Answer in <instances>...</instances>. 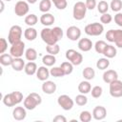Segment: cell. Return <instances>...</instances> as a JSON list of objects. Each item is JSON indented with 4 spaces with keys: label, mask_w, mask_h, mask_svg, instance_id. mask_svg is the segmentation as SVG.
Here are the masks:
<instances>
[{
    "label": "cell",
    "mask_w": 122,
    "mask_h": 122,
    "mask_svg": "<svg viewBox=\"0 0 122 122\" xmlns=\"http://www.w3.org/2000/svg\"><path fill=\"white\" fill-rule=\"evenodd\" d=\"M102 92H103V89L100 86H94L91 90V93L93 98H99L102 95Z\"/></svg>",
    "instance_id": "cell-41"
},
{
    "label": "cell",
    "mask_w": 122,
    "mask_h": 122,
    "mask_svg": "<svg viewBox=\"0 0 122 122\" xmlns=\"http://www.w3.org/2000/svg\"><path fill=\"white\" fill-rule=\"evenodd\" d=\"M51 2L58 10H65L68 6L67 0H51Z\"/></svg>",
    "instance_id": "cell-42"
},
{
    "label": "cell",
    "mask_w": 122,
    "mask_h": 122,
    "mask_svg": "<svg viewBox=\"0 0 122 122\" xmlns=\"http://www.w3.org/2000/svg\"><path fill=\"white\" fill-rule=\"evenodd\" d=\"M105 37L109 42H114L117 48H122V30H109Z\"/></svg>",
    "instance_id": "cell-4"
},
{
    "label": "cell",
    "mask_w": 122,
    "mask_h": 122,
    "mask_svg": "<svg viewBox=\"0 0 122 122\" xmlns=\"http://www.w3.org/2000/svg\"><path fill=\"white\" fill-rule=\"evenodd\" d=\"M46 51L49 54L56 55L60 51V47L58 44H53V45H47L46 46Z\"/></svg>",
    "instance_id": "cell-35"
},
{
    "label": "cell",
    "mask_w": 122,
    "mask_h": 122,
    "mask_svg": "<svg viewBox=\"0 0 122 122\" xmlns=\"http://www.w3.org/2000/svg\"><path fill=\"white\" fill-rule=\"evenodd\" d=\"M25 61L21 58V57H14L13 61L11 63V68L15 71H21L25 69Z\"/></svg>",
    "instance_id": "cell-21"
},
{
    "label": "cell",
    "mask_w": 122,
    "mask_h": 122,
    "mask_svg": "<svg viewBox=\"0 0 122 122\" xmlns=\"http://www.w3.org/2000/svg\"><path fill=\"white\" fill-rule=\"evenodd\" d=\"M8 49V42L5 38H0V53H4Z\"/></svg>",
    "instance_id": "cell-44"
},
{
    "label": "cell",
    "mask_w": 122,
    "mask_h": 122,
    "mask_svg": "<svg viewBox=\"0 0 122 122\" xmlns=\"http://www.w3.org/2000/svg\"><path fill=\"white\" fill-rule=\"evenodd\" d=\"M42 62H43V64H44L45 66H47V67H51V66H53V65L55 64L56 58H55V56L52 55V54H46V55H44V56L42 57Z\"/></svg>",
    "instance_id": "cell-27"
},
{
    "label": "cell",
    "mask_w": 122,
    "mask_h": 122,
    "mask_svg": "<svg viewBox=\"0 0 122 122\" xmlns=\"http://www.w3.org/2000/svg\"><path fill=\"white\" fill-rule=\"evenodd\" d=\"M29 10H30V6L29 3L26 1H18L14 6V12L19 17L26 15L29 12Z\"/></svg>",
    "instance_id": "cell-12"
},
{
    "label": "cell",
    "mask_w": 122,
    "mask_h": 122,
    "mask_svg": "<svg viewBox=\"0 0 122 122\" xmlns=\"http://www.w3.org/2000/svg\"><path fill=\"white\" fill-rule=\"evenodd\" d=\"M110 94L112 97H122V81L116 79L110 83Z\"/></svg>",
    "instance_id": "cell-11"
},
{
    "label": "cell",
    "mask_w": 122,
    "mask_h": 122,
    "mask_svg": "<svg viewBox=\"0 0 122 122\" xmlns=\"http://www.w3.org/2000/svg\"><path fill=\"white\" fill-rule=\"evenodd\" d=\"M37 22H38V17L33 13H30L25 17V23L29 27H33Z\"/></svg>",
    "instance_id": "cell-33"
},
{
    "label": "cell",
    "mask_w": 122,
    "mask_h": 122,
    "mask_svg": "<svg viewBox=\"0 0 122 122\" xmlns=\"http://www.w3.org/2000/svg\"><path fill=\"white\" fill-rule=\"evenodd\" d=\"M13 58L14 57L10 53H2L0 55V64L2 66H11Z\"/></svg>",
    "instance_id": "cell-26"
},
{
    "label": "cell",
    "mask_w": 122,
    "mask_h": 122,
    "mask_svg": "<svg viewBox=\"0 0 122 122\" xmlns=\"http://www.w3.org/2000/svg\"><path fill=\"white\" fill-rule=\"evenodd\" d=\"M92 114L89 111H82L79 114V119L81 122H90L92 120Z\"/></svg>",
    "instance_id": "cell-40"
},
{
    "label": "cell",
    "mask_w": 122,
    "mask_h": 122,
    "mask_svg": "<svg viewBox=\"0 0 122 122\" xmlns=\"http://www.w3.org/2000/svg\"><path fill=\"white\" fill-rule=\"evenodd\" d=\"M116 79H118V73H117L116 71L108 70V71H104V73H103V81L105 83L110 84L111 82H112V81H114Z\"/></svg>",
    "instance_id": "cell-19"
},
{
    "label": "cell",
    "mask_w": 122,
    "mask_h": 122,
    "mask_svg": "<svg viewBox=\"0 0 122 122\" xmlns=\"http://www.w3.org/2000/svg\"><path fill=\"white\" fill-rule=\"evenodd\" d=\"M27 2L29 4H35L37 2V0H27Z\"/></svg>",
    "instance_id": "cell-49"
},
{
    "label": "cell",
    "mask_w": 122,
    "mask_h": 122,
    "mask_svg": "<svg viewBox=\"0 0 122 122\" xmlns=\"http://www.w3.org/2000/svg\"><path fill=\"white\" fill-rule=\"evenodd\" d=\"M107 116V110L103 106H96L92 110V117L95 120H103Z\"/></svg>",
    "instance_id": "cell-15"
},
{
    "label": "cell",
    "mask_w": 122,
    "mask_h": 122,
    "mask_svg": "<svg viewBox=\"0 0 122 122\" xmlns=\"http://www.w3.org/2000/svg\"><path fill=\"white\" fill-rule=\"evenodd\" d=\"M26 108L25 107H21V106H17L13 109L12 111V117L17 120V121H22L26 118L27 116V112H26Z\"/></svg>",
    "instance_id": "cell-14"
},
{
    "label": "cell",
    "mask_w": 122,
    "mask_h": 122,
    "mask_svg": "<svg viewBox=\"0 0 122 122\" xmlns=\"http://www.w3.org/2000/svg\"><path fill=\"white\" fill-rule=\"evenodd\" d=\"M114 22L117 26L122 28V12H117L114 15Z\"/></svg>",
    "instance_id": "cell-46"
},
{
    "label": "cell",
    "mask_w": 122,
    "mask_h": 122,
    "mask_svg": "<svg viewBox=\"0 0 122 122\" xmlns=\"http://www.w3.org/2000/svg\"><path fill=\"white\" fill-rule=\"evenodd\" d=\"M77 46H78V49L82 51H89L92 50L93 44L92 42L91 39L89 38H80L78 43H77Z\"/></svg>",
    "instance_id": "cell-17"
},
{
    "label": "cell",
    "mask_w": 122,
    "mask_h": 122,
    "mask_svg": "<svg viewBox=\"0 0 122 122\" xmlns=\"http://www.w3.org/2000/svg\"><path fill=\"white\" fill-rule=\"evenodd\" d=\"M52 121H53V122H67V118H66L64 115L58 114V115H56V116L53 117Z\"/></svg>",
    "instance_id": "cell-47"
},
{
    "label": "cell",
    "mask_w": 122,
    "mask_h": 122,
    "mask_svg": "<svg viewBox=\"0 0 122 122\" xmlns=\"http://www.w3.org/2000/svg\"><path fill=\"white\" fill-rule=\"evenodd\" d=\"M85 4H86L87 9H88V10H92L97 6L96 0H86Z\"/></svg>",
    "instance_id": "cell-45"
},
{
    "label": "cell",
    "mask_w": 122,
    "mask_h": 122,
    "mask_svg": "<svg viewBox=\"0 0 122 122\" xmlns=\"http://www.w3.org/2000/svg\"><path fill=\"white\" fill-rule=\"evenodd\" d=\"M110 66V61H109V58L107 57H103V58H99L96 62V67L97 69L101 70V71H104L106 69H108Z\"/></svg>",
    "instance_id": "cell-30"
},
{
    "label": "cell",
    "mask_w": 122,
    "mask_h": 122,
    "mask_svg": "<svg viewBox=\"0 0 122 122\" xmlns=\"http://www.w3.org/2000/svg\"><path fill=\"white\" fill-rule=\"evenodd\" d=\"M41 103H42V97L40 94H38L36 92H30V94L27 95V97L23 101L24 107L29 111L34 110Z\"/></svg>",
    "instance_id": "cell-3"
},
{
    "label": "cell",
    "mask_w": 122,
    "mask_h": 122,
    "mask_svg": "<svg viewBox=\"0 0 122 122\" xmlns=\"http://www.w3.org/2000/svg\"><path fill=\"white\" fill-rule=\"evenodd\" d=\"M25 57L28 61H34L37 58V51L33 48H29L25 51Z\"/></svg>",
    "instance_id": "cell-29"
},
{
    "label": "cell",
    "mask_w": 122,
    "mask_h": 122,
    "mask_svg": "<svg viewBox=\"0 0 122 122\" xmlns=\"http://www.w3.org/2000/svg\"><path fill=\"white\" fill-rule=\"evenodd\" d=\"M67 37L71 41H76L81 36V30L76 26H71L67 29L66 31Z\"/></svg>",
    "instance_id": "cell-13"
},
{
    "label": "cell",
    "mask_w": 122,
    "mask_h": 122,
    "mask_svg": "<svg viewBox=\"0 0 122 122\" xmlns=\"http://www.w3.org/2000/svg\"><path fill=\"white\" fill-rule=\"evenodd\" d=\"M56 84L53 81L51 80H46L42 84V91L46 94H52L56 92Z\"/></svg>",
    "instance_id": "cell-16"
},
{
    "label": "cell",
    "mask_w": 122,
    "mask_h": 122,
    "mask_svg": "<svg viewBox=\"0 0 122 122\" xmlns=\"http://www.w3.org/2000/svg\"><path fill=\"white\" fill-rule=\"evenodd\" d=\"M107 45H108V44H107L104 40H98V41H96L95 44H94V50H95V51H96L97 53L103 54V51H104V50H105V48H106Z\"/></svg>",
    "instance_id": "cell-34"
},
{
    "label": "cell",
    "mask_w": 122,
    "mask_h": 122,
    "mask_svg": "<svg viewBox=\"0 0 122 122\" xmlns=\"http://www.w3.org/2000/svg\"><path fill=\"white\" fill-rule=\"evenodd\" d=\"M24 36L28 41H33L37 37V30L32 27H29L25 30Z\"/></svg>",
    "instance_id": "cell-22"
},
{
    "label": "cell",
    "mask_w": 122,
    "mask_h": 122,
    "mask_svg": "<svg viewBox=\"0 0 122 122\" xmlns=\"http://www.w3.org/2000/svg\"><path fill=\"white\" fill-rule=\"evenodd\" d=\"M37 69H38V68H37L36 63L33 62V61H30L29 63L26 64L24 71H25L26 74H28V75H33L34 73H36Z\"/></svg>",
    "instance_id": "cell-24"
},
{
    "label": "cell",
    "mask_w": 122,
    "mask_h": 122,
    "mask_svg": "<svg viewBox=\"0 0 122 122\" xmlns=\"http://www.w3.org/2000/svg\"><path fill=\"white\" fill-rule=\"evenodd\" d=\"M87 7L86 4L82 1H78L73 5V9H72V15L73 18L75 20H82L85 18L86 16V12H87Z\"/></svg>",
    "instance_id": "cell-5"
},
{
    "label": "cell",
    "mask_w": 122,
    "mask_h": 122,
    "mask_svg": "<svg viewBox=\"0 0 122 122\" xmlns=\"http://www.w3.org/2000/svg\"><path fill=\"white\" fill-rule=\"evenodd\" d=\"M109 9H110V5L108 4L107 1L102 0V1H100V2L97 4V10H98V12H100L101 14L108 12V10H109Z\"/></svg>",
    "instance_id": "cell-36"
},
{
    "label": "cell",
    "mask_w": 122,
    "mask_h": 122,
    "mask_svg": "<svg viewBox=\"0 0 122 122\" xmlns=\"http://www.w3.org/2000/svg\"><path fill=\"white\" fill-rule=\"evenodd\" d=\"M82 75L86 80H92L95 76V71L92 67H86L82 71Z\"/></svg>",
    "instance_id": "cell-28"
},
{
    "label": "cell",
    "mask_w": 122,
    "mask_h": 122,
    "mask_svg": "<svg viewBox=\"0 0 122 122\" xmlns=\"http://www.w3.org/2000/svg\"><path fill=\"white\" fill-rule=\"evenodd\" d=\"M40 36L47 45H53L57 44L63 38V30L60 27H54L52 29L46 27L41 30Z\"/></svg>",
    "instance_id": "cell-1"
},
{
    "label": "cell",
    "mask_w": 122,
    "mask_h": 122,
    "mask_svg": "<svg viewBox=\"0 0 122 122\" xmlns=\"http://www.w3.org/2000/svg\"><path fill=\"white\" fill-rule=\"evenodd\" d=\"M22 28L18 25H13L10 27L9 30V35H8V41L10 44H14L18 41L21 40L22 37Z\"/></svg>",
    "instance_id": "cell-7"
},
{
    "label": "cell",
    "mask_w": 122,
    "mask_h": 122,
    "mask_svg": "<svg viewBox=\"0 0 122 122\" xmlns=\"http://www.w3.org/2000/svg\"><path fill=\"white\" fill-rule=\"evenodd\" d=\"M2 101L3 104L7 107H14L15 105H18L23 101V94L21 92L15 91L4 95Z\"/></svg>",
    "instance_id": "cell-2"
},
{
    "label": "cell",
    "mask_w": 122,
    "mask_h": 122,
    "mask_svg": "<svg viewBox=\"0 0 122 122\" xmlns=\"http://www.w3.org/2000/svg\"><path fill=\"white\" fill-rule=\"evenodd\" d=\"M50 73L51 76L53 77H63L65 75L63 70L61 69V67H52L50 71Z\"/></svg>",
    "instance_id": "cell-39"
},
{
    "label": "cell",
    "mask_w": 122,
    "mask_h": 122,
    "mask_svg": "<svg viewBox=\"0 0 122 122\" xmlns=\"http://www.w3.org/2000/svg\"><path fill=\"white\" fill-rule=\"evenodd\" d=\"M25 43L21 40L14 44H11V47L10 49V53L13 57H22V55L25 54Z\"/></svg>",
    "instance_id": "cell-9"
},
{
    "label": "cell",
    "mask_w": 122,
    "mask_h": 122,
    "mask_svg": "<svg viewBox=\"0 0 122 122\" xmlns=\"http://www.w3.org/2000/svg\"><path fill=\"white\" fill-rule=\"evenodd\" d=\"M61 69L63 70L65 75H69L73 71V65L70 62V61H65V62H62L61 65H60Z\"/></svg>",
    "instance_id": "cell-31"
},
{
    "label": "cell",
    "mask_w": 122,
    "mask_h": 122,
    "mask_svg": "<svg viewBox=\"0 0 122 122\" xmlns=\"http://www.w3.org/2000/svg\"><path fill=\"white\" fill-rule=\"evenodd\" d=\"M55 21V18L54 16L51 14V13H49V12H45L43 13L41 16H40V22L42 25L46 26V27H49V26H51Z\"/></svg>",
    "instance_id": "cell-20"
},
{
    "label": "cell",
    "mask_w": 122,
    "mask_h": 122,
    "mask_svg": "<svg viewBox=\"0 0 122 122\" xmlns=\"http://www.w3.org/2000/svg\"><path fill=\"white\" fill-rule=\"evenodd\" d=\"M57 103L58 105L64 110V111H70L72 109L74 101L67 94H61L57 98Z\"/></svg>",
    "instance_id": "cell-10"
},
{
    "label": "cell",
    "mask_w": 122,
    "mask_h": 122,
    "mask_svg": "<svg viewBox=\"0 0 122 122\" xmlns=\"http://www.w3.org/2000/svg\"><path fill=\"white\" fill-rule=\"evenodd\" d=\"M74 102H75L76 105H78V106H85V105L88 103V98H87L86 94L80 93V94H78V95L75 96Z\"/></svg>",
    "instance_id": "cell-38"
},
{
    "label": "cell",
    "mask_w": 122,
    "mask_h": 122,
    "mask_svg": "<svg viewBox=\"0 0 122 122\" xmlns=\"http://www.w3.org/2000/svg\"><path fill=\"white\" fill-rule=\"evenodd\" d=\"M112 15L110 14V13H108V12H106V13H103L101 16H100V22L102 23V24H110L111 22H112Z\"/></svg>",
    "instance_id": "cell-43"
},
{
    "label": "cell",
    "mask_w": 122,
    "mask_h": 122,
    "mask_svg": "<svg viewBox=\"0 0 122 122\" xmlns=\"http://www.w3.org/2000/svg\"><path fill=\"white\" fill-rule=\"evenodd\" d=\"M5 1H8L9 2V1H11V0H5Z\"/></svg>",
    "instance_id": "cell-50"
},
{
    "label": "cell",
    "mask_w": 122,
    "mask_h": 122,
    "mask_svg": "<svg viewBox=\"0 0 122 122\" xmlns=\"http://www.w3.org/2000/svg\"><path fill=\"white\" fill-rule=\"evenodd\" d=\"M51 8V0H41L39 3V10L42 12H48Z\"/></svg>",
    "instance_id": "cell-32"
},
{
    "label": "cell",
    "mask_w": 122,
    "mask_h": 122,
    "mask_svg": "<svg viewBox=\"0 0 122 122\" xmlns=\"http://www.w3.org/2000/svg\"><path fill=\"white\" fill-rule=\"evenodd\" d=\"M66 58L73 66H79L83 62V55L73 49H70L66 51Z\"/></svg>",
    "instance_id": "cell-8"
},
{
    "label": "cell",
    "mask_w": 122,
    "mask_h": 122,
    "mask_svg": "<svg viewBox=\"0 0 122 122\" xmlns=\"http://www.w3.org/2000/svg\"><path fill=\"white\" fill-rule=\"evenodd\" d=\"M110 8L114 12H119L122 9V1L121 0H112L110 4Z\"/></svg>",
    "instance_id": "cell-37"
},
{
    "label": "cell",
    "mask_w": 122,
    "mask_h": 122,
    "mask_svg": "<svg viewBox=\"0 0 122 122\" xmlns=\"http://www.w3.org/2000/svg\"><path fill=\"white\" fill-rule=\"evenodd\" d=\"M116 53H117V51H116L115 47L112 45H107L103 51V54L107 58H113L116 56Z\"/></svg>",
    "instance_id": "cell-25"
},
{
    "label": "cell",
    "mask_w": 122,
    "mask_h": 122,
    "mask_svg": "<svg viewBox=\"0 0 122 122\" xmlns=\"http://www.w3.org/2000/svg\"><path fill=\"white\" fill-rule=\"evenodd\" d=\"M92 90V85L91 83L89 82V80H84V81H81L78 85V92L80 93H83V94H87L91 92Z\"/></svg>",
    "instance_id": "cell-23"
},
{
    "label": "cell",
    "mask_w": 122,
    "mask_h": 122,
    "mask_svg": "<svg viewBox=\"0 0 122 122\" xmlns=\"http://www.w3.org/2000/svg\"><path fill=\"white\" fill-rule=\"evenodd\" d=\"M84 30H85V33L90 36H98V35L102 34V32L104 31V27H103L102 23L93 22V23L88 24L85 27Z\"/></svg>",
    "instance_id": "cell-6"
},
{
    "label": "cell",
    "mask_w": 122,
    "mask_h": 122,
    "mask_svg": "<svg viewBox=\"0 0 122 122\" xmlns=\"http://www.w3.org/2000/svg\"><path fill=\"white\" fill-rule=\"evenodd\" d=\"M0 3H1V10H0V12H3V10H4V2H3V0H1L0 1Z\"/></svg>",
    "instance_id": "cell-48"
},
{
    "label": "cell",
    "mask_w": 122,
    "mask_h": 122,
    "mask_svg": "<svg viewBox=\"0 0 122 122\" xmlns=\"http://www.w3.org/2000/svg\"><path fill=\"white\" fill-rule=\"evenodd\" d=\"M51 73H50V71L49 69L47 68V66H41L37 69V71H36V77L38 80L40 81H46L48 80V78L50 77Z\"/></svg>",
    "instance_id": "cell-18"
}]
</instances>
